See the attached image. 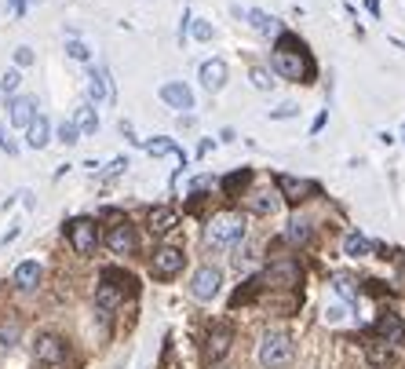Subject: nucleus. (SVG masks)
Instances as JSON below:
<instances>
[{
	"mask_svg": "<svg viewBox=\"0 0 405 369\" xmlns=\"http://www.w3.org/2000/svg\"><path fill=\"white\" fill-rule=\"evenodd\" d=\"M274 74H282L285 81H303V84L314 81L318 66H314V59H310L307 44L296 34H277V44H274Z\"/></svg>",
	"mask_w": 405,
	"mask_h": 369,
	"instance_id": "f257e3e1",
	"label": "nucleus"
},
{
	"mask_svg": "<svg viewBox=\"0 0 405 369\" xmlns=\"http://www.w3.org/2000/svg\"><path fill=\"white\" fill-rule=\"evenodd\" d=\"M124 296H135V278H132V274H124V271H117V267H106L103 278H99V289H96L99 311L106 315L110 307L124 303Z\"/></svg>",
	"mask_w": 405,
	"mask_h": 369,
	"instance_id": "f03ea898",
	"label": "nucleus"
},
{
	"mask_svg": "<svg viewBox=\"0 0 405 369\" xmlns=\"http://www.w3.org/2000/svg\"><path fill=\"white\" fill-rule=\"evenodd\" d=\"M245 234H248V227H245V220L237 216V212H220V216H212L208 231H205L212 249H230V245H241Z\"/></svg>",
	"mask_w": 405,
	"mask_h": 369,
	"instance_id": "7ed1b4c3",
	"label": "nucleus"
},
{
	"mask_svg": "<svg viewBox=\"0 0 405 369\" xmlns=\"http://www.w3.org/2000/svg\"><path fill=\"white\" fill-rule=\"evenodd\" d=\"M296 355V344L289 333H267L260 340V365L263 369H285Z\"/></svg>",
	"mask_w": 405,
	"mask_h": 369,
	"instance_id": "20e7f679",
	"label": "nucleus"
},
{
	"mask_svg": "<svg viewBox=\"0 0 405 369\" xmlns=\"http://www.w3.org/2000/svg\"><path fill=\"white\" fill-rule=\"evenodd\" d=\"M186 267V253L179 249V245H161L158 253H153V263H150V274L158 282H172L175 274H183Z\"/></svg>",
	"mask_w": 405,
	"mask_h": 369,
	"instance_id": "39448f33",
	"label": "nucleus"
},
{
	"mask_svg": "<svg viewBox=\"0 0 405 369\" xmlns=\"http://www.w3.org/2000/svg\"><path fill=\"white\" fill-rule=\"evenodd\" d=\"M220 289H223V271H220V267L205 263V267L194 271V278H190V296H194V300L208 303V300L220 296Z\"/></svg>",
	"mask_w": 405,
	"mask_h": 369,
	"instance_id": "423d86ee",
	"label": "nucleus"
},
{
	"mask_svg": "<svg viewBox=\"0 0 405 369\" xmlns=\"http://www.w3.org/2000/svg\"><path fill=\"white\" fill-rule=\"evenodd\" d=\"M66 238H70V245H73L77 256H91V253H96V241H99L96 220H88V216L70 220V223H66Z\"/></svg>",
	"mask_w": 405,
	"mask_h": 369,
	"instance_id": "0eeeda50",
	"label": "nucleus"
},
{
	"mask_svg": "<svg viewBox=\"0 0 405 369\" xmlns=\"http://www.w3.org/2000/svg\"><path fill=\"white\" fill-rule=\"evenodd\" d=\"M263 282L274 289H296L303 282V267H299V260H277L263 271Z\"/></svg>",
	"mask_w": 405,
	"mask_h": 369,
	"instance_id": "6e6552de",
	"label": "nucleus"
},
{
	"mask_svg": "<svg viewBox=\"0 0 405 369\" xmlns=\"http://www.w3.org/2000/svg\"><path fill=\"white\" fill-rule=\"evenodd\" d=\"M106 245H110V253L113 256H132L139 249V234L128 220H117L110 231H106Z\"/></svg>",
	"mask_w": 405,
	"mask_h": 369,
	"instance_id": "1a4fd4ad",
	"label": "nucleus"
},
{
	"mask_svg": "<svg viewBox=\"0 0 405 369\" xmlns=\"http://www.w3.org/2000/svg\"><path fill=\"white\" fill-rule=\"evenodd\" d=\"M277 194H282L285 201H292V205H299V201H307V198H314L318 194V183L314 179H296V176H277Z\"/></svg>",
	"mask_w": 405,
	"mask_h": 369,
	"instance_id": "9d476101",
	"label": "nucleus"
},
{
	"mask_svg": "<svg viewBox=\"0 0 405 369\" xmlns=\"http://www.w3.org/2000/svg\"><path fill=\"white\" fill-rule=\"evenodd\" d=\"M372 336H376V340H384V344H391V348H398V344L405 340V322H401V315H398V311H380L376 325H372Z\"/></svg>",
	"mask_w": 405,
	"mask_h": 369,
	"instance_id": "9b49d317",
	"label": "nucleus"
},
{
	"mask_svg": "<svg viewBox=\"0 0 405 369\" xmlns=\"http://www.w3.org/2000/svg\"><path fill=\"white\" fill-rule=\"evenodd\" d=\"M8 110H11L8 117H11V125H15V128H29V125H34V121L41 117L34 96H15V99L8 103Z\"/></svg>",
	"mask_w": 405,
	"mask_h": 369,
	"instance_id": "f8f14e48",
	"label": "nucleus"
},
{
	"mask_svg": "<svg viewBox=\"0 0 405 369\" xmlns=\"http://www.w3.org/2000/svg\"><path fill=\"white\" fill-rule=\"evenodd\" d=\"M161 99H165L172 110H194V91L186 88L183 81H165V84H161Z\"/></svg>",
	"mask_w": 405,
	"mask_h": 369,
	"instance_id": "ddd939ff",
	"label": "nucleus"
},
{
	"mask_svg": "<svg viewBox=\"0 0 405 369\" xmlns=\"http://www.w3.org/2000/svg\"><path fill=\"white\" fill-rule=\"evenodd\" d=\"M41 274H44V271H41L37 260H22V263L15 267V278H11V282H15L19 293H34V289L41 285Z\"/></svg>",
	"mask_w": 405,
	"mask_h": 369,
	"instance_id": "4468645a",
	"label": "nucleus"
},
{
	"mask_svg": "<svg viewBox=\"0 0 405 369\" xmlns=\"http://www.w3.org/2000/svg\"><path fill=\"white\" fill-rule=\"evenodd\" d=\"M230 340H234V329H230V325H215V329L208 333V348H205L208 362H220V358L230 351Z\"/></svg>",
	"mask_w": 405,
	"mask_h": 369,
	"instance_id": "2eb2a0df",
	"label": "nucleus"
},
{
	"mask_svg": "<svg viewBox=\"0 0 405 369\" xmlns=\"http://www.w3.org/2000/svg\"><path fill=\"white\" fill-rule=\"evenodd\" d=\"M282 201H285V198L277 194V191H270V187H267V191H256V194H248V208H252L256 216H274V212L282 208Z\"/></svg>",
	"mask_w": 405,
	"mask_h": 369,
	"instance_id": "dca6fc26",
	"label": "nucleus"
},
{
	"mask_svg": "<svg viewBox=\"0 0 405 369\" xmlns=\"http://www.w3.org/2000/svg\"><path fill=\"white\" fill-rule=\"evenodd\" d=\"M37 358H41V362H48V365H58L62 358H66V344H62L58 336L44 333L41 340H37Z\"/></svg>",
	"mask_w": 405,
	"mask_h": 369,
	"instance_id": "f3484780",
	"label": "nucleus"
},
{
	"mask_svg": "<svg viewBox=\"0 0 405 369\" xmlns=\"http://www.w3.org/2000/svg\"><path fill=\"white\" fill-rule=\"evenodd\" d=\"M201 84L208 91H220L227 84V63L223 59H208V63H201Z\"/></svg>",
	"mask_w": 405,
	"mask_h": 369,
	"instance_id": "a211bd4d",
	"label": "nucleus"
},
{
	"mask_svg": "<svg viewBox=\"0 0 405 369\" xmlns=\"http://www.w3.org/2000/svg\"><path fill=\"white\" fill-rule=\"evenodd\" d=\"M88 99H91V103L113 99V88H110V74H106V70H91V74H88Z\"/></svg>",
	"mask_w": 405,
	"mask_h": 369,
	"instance_id": "6ab92c4d",
	"label": "nucleus"
},
{
	"mask_svg": "<svg viewBox=\"0 0 405 369\" xmlns=\"http://www.w3.org/2000/svg\"><path fill=\"white\" fill-rule=\"evenodd\" d=\"M51 143V125H48V117H37L34 125L26 128V146L29 150H44Z\"/></svg>",
	"mask_w": 405,
	"mask_h": 369,
	"instance_id": "aec40b11",
	"label": "nucleus"
},
{
	"mask_svg": "<svg viewBox=\"0 0 405 369\" xmlns=\"http://www.w3.org/2000/svg\"><path fill=\"white\" fill-rule=\"evenodd\" d=\"M365 358H369V365L387 369V365L394 362V348L384 344V340H369V344H365Z\"/></svg>",
	"mask_w": 405,
	"mask_h": 369,
	"instance_id": "412c9836",
	"label": "nucleus"
},
{
	"mask_svg": "<svg viewBox=\"0 0 405 369\" xmlns=\"http://www.w3.org/2000/svg\"><path fill=\"white\" fill-rule=\"evenodd\" d=\"M146 146V153H153V158H165V153H175V158L186 165V153H183V146L175 143V139H168V136H158V139H150V143H143Z\"/></svg>",
	"mask_w": 405,
	"mask_h": 369,
	"instance_id": "4be33fe9",
	"label": "nucleus"
},
{
	"mask_svg": "<svg viewBox=\"0 0 405 369\" xmlns=\"http://www.w3.org/2000/svg\"><path fill=\"white\" fill-rule=\"evenodd\" d=\"M175 208H165V205H158V208H150V231L153 234H165V231H172L175 227Z\"/></svg>",
	"mask_w": 405,
	"mask_h": 369,
	"instance_id": "5701e85b",
	"label": "nucleus"
},
{
	"mask_svg": "<svg viewBox=\"0 0 405 369\" xmlns=\"http://www.w3.org/2000/svg\"><path fill=\"white\" fill-rule=\"evenodd\" d=\"M73 121H77L81 136H96V128H99V113H96V106H91V103H81Z\"/></svg>",
	"mask_w": 405,
	"mask_h": 369,
	"instance_id": "b1692460",
	"label": "nucleus"
},
{
	"mask_svg": "<svg viewBox=\"0 0 405 369\" xmlns=\"http://www.w3.org/2000/svg\"><path fill=\"white\" fill-rule=\"evenodd\" d=\"M248 183H252V168H237V172H230L227 179H223V194L227 198H237Z\"/></svg>",
	"mask_w": 405,
	"mask_h": 369,
	"instance_id": "393cba45",
	"label": "nucleus"
},
{
	"mask_svg": "<svg viewBox=\"0 0 405 369\" xmlns=\"http://www.w3.org/2000/svg\"><path fill=\"white\" fill-rule=\"evenodd\" d=\"M245 19L252 22V29L260 37H270V34H277V22L267 15V11H260V8H252V11H245Z\"/></svg>",
	"mask_w": 405,
	"mask_h": 369,
	"instance_id": "a878e982",
	"label": "nucleus"
},
{
	"mask_svg": "<svg viewBox=\"0 0 405 369\" xmlns=\"http://www.w3.org/2000/svg\"><path fill=\"white\" fill-rule=\"evenodd\" d=\"M369 253H372V241H369V238H362V234H347V238H344V256L362 260V256H369Z\"/></svg>",
	"mask_w": 405,
	"mask_h": 369,
	"instance_id": "bb28decb",
	"label": "nucleus"
},
{
	"mask_svg": "<svg viewBox=\"0 0 405 369\" xmlns=\"http://www.w3.org/2000/svg\"><path fill=\"white\" fill-rule=\"evenodd\" d=\"M285 238H289L292 245H307V241H310V220H303V216L289 220V227H285Z\"/></svg>",
	"mask_w": 405,
	"mask_h": 369,
	"instance_id": "cd10ccee",
	"label": "nucleus"
},
{
	"mask_svg": "<svg viewBox=\"0 0 405 369\" xmlns=\"http://www.w3.org/2000/svg\"><path fill=\"white\" fill-rule=\"evenodd\" d=\"M332 289L344 296L347 303H358V289H354V278H347V274H332Z\"/></svg>",
	"mask_w": 405,
	"mask_h": 369,
	"instance_id": "c85d7f7f",
	"label": "nucleus"
},
{
	"mask_svg": "<svg viewBox=\"0 0 405 369\" xmlns=\"http://www.w3.org/2000/svg\"><path fill=\"white\" fill-rule=\"evenodd\" d=\"M248 77H252V84H256L260 91H270V88L277 84L274 70H263V66H252V74H248Z\"/></svg>",
	"mask_w": 405,
	"mask_h": 369,
	"instance_id": "c756f323",
	"label": "nucleus"
},
{
	"mask_svg": "<svg viewBox=\"0 0 405 369\" xmlns=\"http://www.w3.org/2000/svg\"><path fill=\"white\" fill-rule=\"evenodd\" d=\"M58 139L66 143V146L81 143V128H77V121H62V125H58Z\"/></svg>",
	"mask_w": 405,
	"mask_h": 369,
	"instance_id": "7c9ffc66",
	"label": "nucleus"
},
{
	"mask_svg": "<svg viewBox=\"0 0 405 369\" xmlns=\"http://www.w3.org/2000/svg\"><path fill=\"white\" fill-rule=\"evenodd\" d=\"M19 84H22V74H19V70H8L4 77H0V88H4V96H11V99H15Z\"/></svg>",
	"mask_w": 405,
	"mask_h": 369,
	"instance_id": "2f4dec72",
	"label": "nucleus"
},
{
	"mask_svg": "<svg viewBox=\"0 0 405 369\" xmlns=\"http://www.w3.org/2000/svg\"><path fill=\"white\" fill-rule=\"evenodd\" d=\"M66 55L77 59V63H88V59H91V51H88L81 41H66Z\"/></svg>",
	"mask_w": 405,
	"mask_h": 369,
	"instance_id": "473e14b6",
	"label": "nucleus"
},
{
	"mask_svg": "<svg viewBox=\"0 0 405 369\" xmlns=\"http://www.w3.org/2000/svg\"><path fill=\"white\" fill-rule=\"evenodd\" d=\"M296 113H299L296 103H282L277 110H270V121H289V117H296Z\"/></svg>",
	"mask_w": 405,
	"mask_h": 369,
	"instance_id": "72a5a7b5",
	"label": "nucleus"
},
{
	"mask_svg": "<svg viewBox=\"0 0 405 369\" xmlns=\"http://www.w3.org/2000/svg\"><path fill=\"white\" fill-rule=\"evenodd\" d=\"M347 318V307H339V303H332V307H325V322H344Z\"/></svg>",
	"mask_w": 405,
	"mask_h": 369,
	"instance_id": "f704fd0d",
	"label": "nucleus"
},
{
	"mask_svg": "<svg viewBox=\"0 0 405 369\" xmlns=\"http://www.w3.org/2000/svg\"><path fill=\"white\" fill-rule=\"evenodd\" d=\"M194 37L198 41H212V26L205 19H194Z\"/></svg>",
	"mask_w": 405,
	"mask_h": 369,
	"instance_id": "c9c22d12",
	"label": "nucleus"
},
{
	"mask_svg": "<svg viewBox=\"0 0 405 369\" xmlns=\"http://www.w3.org/2000/svg\"><path fill=\"white\" fill-rule=\"evenodd\" d=\"M29 63H34V48H15V66H29Z\"/></svg>",
	"mask_w": 405,
	"mask_h": 369,
	"instance_id": "e433bc0d",
	"label": "nucleus"
},
{
	"mask_svg": "<svg viewBox=\"0 0 405 369\" xmlns=\"http://www.w3.org/2000/svg\"><path fill=\"white\" fill-rule=\"evenodd\" d=\"M124 168H128V158H117V161H113V165L106 168V179H110V176H121Z\"/></svg>",
	"mask_w": 405,
	"mask_h": 369,
	"instance_id": "4c0bfd02",
	"label": "nucleus"
},
{
	"mask_svg": "<svg viewBox=\"0 0 405 369\" xmlns=\"http://www.w3.org/2000/svg\"><path fill=\"white\" fill-rule=\"evenodd\" d=\"M205 187H212V176H198L194 183H190V191L198 194V191H205Z\"/></svg>",
	"mask_w": 405,
	"mask_h": 369,
	"instance_id": "58836bf2",
	"label": "nucleus"
},
{
	"mask_svg": "<svg viewBox=\"0 0 405 369\" xmlns=\"http://www.w3.org/2000/svg\"><path fill=\"white\" fill-rule=\"evenodd\" d=\"M8 4H11L15 19H22V15H26V4H29V0H8Z\"/></svg>",
	"mask_w": 405,
	"mask_h": 369,
	"instance_id": "ea45409f",
	"label": "nucleus"
},
{
	"mask_svg": "<svg viewBox=\"0 0 405 369\" xmlns=\"http://www.w3.org/2000/svg\"><path fill=\"white\" fill-rule=\"evenodd\" d=\"M325 121H329V113H318V121L310 125V132H322V128H325Z\"/></svg>",
	"mask_w": 405,
	"mask_h": 369,
	"instance_id": "a19ab883",
	"label": "nucleus"
},
{
	"mask_svg": "<svg viewBox=\"0 0 405 369\" xmlns=\"http://www.w3.org/2000/svg\"><path fill=\"white\" fill-rule=\"evenodd\" d=\"M365 8H369V15H380V0H365Z\"/></svg>",
	"mask_w": 405,
	"mask_h": 369,
	"instance_id": "79ce46f5",
	"label": "nucleus"
},
{
	"mask_svg": "<svg viewBox=\"0 0 405 369\" xmlns=\"http://www.w3.org/2000/svg\"><path fill=\"white\" fill-rule=\"evenodd\" d=\"M401 139H405V125H401Z\"/></svg>",
	"mask_w": 405,
	"mask_h": 369,
	"instance_id": "37998d69",
	"label": "nucleus"
}]
</instances>
